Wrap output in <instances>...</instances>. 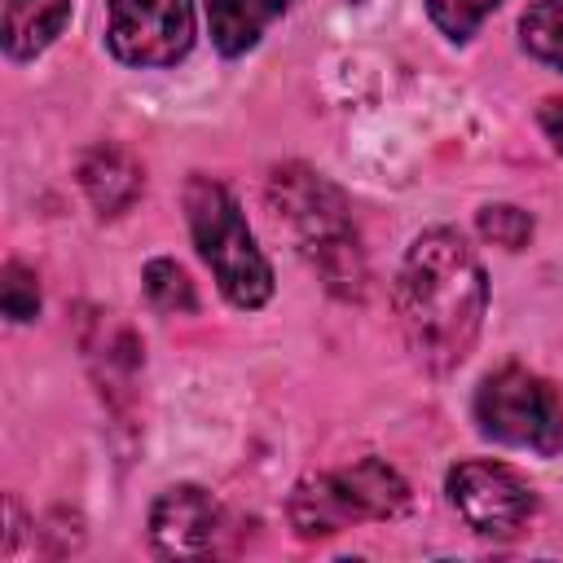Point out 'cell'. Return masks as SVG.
Returning a JSON list of instances; mask_svg holds the SVG:
<instances>
[{
    "label": "cell",
    "mask_w": 563,
    "mask_h": 563,
    "mask_svg": "<svg viewBox=\"0 0 563 563\" xmlns=\"http://www.w3.org/2000/svg\"><path fill=\"white\" fill-rule=\"evenodd\" d=\"M220 506L198 484H176L150 506V545L158 559H202L216 550Z\"/></svg>",
    "instance_id": "7"
},
{
    "label": "cell",
    "mask_w": 563,
    "mask_h": 563,
    "mask_svg": "<svg viewBox=\"0 0 563 563\" xmlns=\"http://www.w3.org/2000/svg\"><path fill=\"white\" fill-rule=\"evenodd\" d=\"M141 163L123 150V145H92L84 158H79V185L88 194V202L101 211V216H119L136 202L141 194Z\"/></svg>",
    "instance_id": "8"
},
{
    "label": "cell",
    "mask_w": 563,
    "mask_h": 563,
    "mask_svg": "<svg viewBox=\"0 0 563 563\" xmlns=\"http://www.w3.org/2000/svg\"><path fill=\"white\" fill-rule=\"evenodd\" d=\"M290 0H207V26L211 44L224 57H242L246 48L260 44L264 26L286 13Z\"/></svg>",
    "instance_id": "12"
},
{
    "label": "cell",
    "mask_w": 563,
    "mask_h": 563,
    "mask_svg": "<svg viewBox=\"0 0 563 563\" xmlns=\"http://www.w3.org/2000/svg\"><path fill=\"white\" fill-rule=\"evenodd\" d=\"M479 233L493 242V246H506V251H523L528 238H532V216L510 207V202H493L479 211Z\"/></svg>",
    "instance_id": "16"
},
{
    "label": "cell",
    "mask_w": 563,
    "mask_h": 563,
    "mask_svg": "<svg viewBox=\"0 0 563 563\" xmlns=\"http://www.w3.org/2000/svg\"><path fill=\"white\" fill-rule=\"evenodd\" d=\"M519 40L528 57L550 70H563V0H532L519 18Z\"/></svg>",
    "instance_id": "13"
},
{
    "label": "cell",
    "mask_w": 563,
    "mask_h": 563,
    "mask_svg": "<svg viewBox=\"0 0 563 563\" xmlns=\"http://www.w3.org/2000/svg\"><path fill=\"white\" fill-rule=\"evenodd\" d=\"M488 308V277L479 255L453 229H427L400 260L396 312L413 356L431 374H449L475 347Z\"/></svg>",
    "instance_id": "1"
},
{
    "label": "cell",
    "mask_w": 563,
    "mask_h": 563,
    "mask_svg": "<svg viewBox=\"0 0 563 563\" xmlns=\"http://www.w3.org/2000/svg\"><path fill=\"white\" fill-rule=\"evenodd\" d=\"M334 475H339L356 519H396L409 510V484L378 457H361Z\"/></svg>",
    "instance_id": "10"
},
{
    "label": "cell",
    "mask_w": 563,
    "mask_h": 563,
    "mask_svg": "<svg viewBox=\"0 0 563 563\" xmlns=\"http://www.w3.org/2000/svg\"><path fill=\"white\" fill-rule=\"evenodd\" d=\"M541 132L554 141V150H563V101H545L541 106Z\"/></svg>",
    "instance_id": "18"
},
{
    "label": "cell",
    "mask_w": 563,
    "mask_h": 563,
    "mask_svg": "<svg viewBox=\"0 0 563 563\" xmlns=\"http://www.w3.org/2000/svg\"><path fill=\"white\" fill-rule=\"evenodd\" d=\"M268 202L277 220L290 224V233L299 238V251L317 264L325 286L339 295H361L365 268H361V251H356L343 194L308 167H282L268 180Z\"/></svg>",
    "instance_id": "2"
},
{
    "label": "cell",
    "mask_w": 563,
    "mask_h": 563,
    "mask_svg": "<svg viewBox=\"0 0 563 563\" xmlns=\"http://www.w3.org/2000/svg\"><path fill=\"white\" fill-rule=\"evenodd\" d=\"M501 0H427V13H431V22L453 40V44H462V40H471L475 31H479V22L497 9Z\"/></svg>",
    "instance_id": "15"
},
{
    "label": "cell",
    "mask_w": 563,
    "mask_h": 563,
    "mask_svg": "<svg viewBox=\"0 0 563 563\" xmlns=\"http://www.w3.org/2000/svg\"><path fill=\"white\" fill-rule=\"evenodd\" d=\"M185 216H189L194 246L216 273L224 299L246 312L264 308L273 299V264L255 246L233 194L211 176H194L185 185Z\"/></svg>",
    "instance_id": "3"
},
{
    "label": "cell",
    "mask_w": 563,
    "mask_h": 563,
    "mask_svg": "<svg viewBox=\"0 0 563 563\" xmlns=\"http://www.w3.org/2000/svg\"><path fill=\"white\" fill-rule=\"evenodd\" d=\"M475 422L488 440L510 444V449H528L541 457H554L563 449V400L559 391L519 369L506 365L497 374H488L475 391Z\"/></svg>",
    "instance_id": "4"
},
{
    "label": "cell",
    "mask_w": 563,
    "mask_h": 563,
    "mask_svg": "<svg viewBox=\"0 0 563 563\" xmlns=\"http://www.w3.org/2000/svg\"><path fill=\"white\" fill-rule=\"evenodd\" d=\"M0 303H4V317H9V321H31V317H40V286H35V273H26L22 264H4Z\"/></svg>",
    "instance_id": "17"
},
{
    "label": "cell",
    "mask_w": 563,
    "mask_h": 563,
    "mask_svg": "<svg viewBox=\"0 0 563 563\" xmlns=\"http://www.w3.org/2000/svg\"><path fill=\"white\" fill-rule=\"evenodd\" d=\"M352 4H356V0H352Z\"/></svg>",
    "instance_id": "19"
},
{
    "label": "cell",
    "mask_w": 563,
    "mask_h": 563,
    "mask_svg": "<svg viewBox=\"0 0 563 563\" xmlns=\"http://www.w3.org/2000/svg\"><path fill=\"white\" fill-rule=\"evenodd\" d=\"M286 510H290V523H295L299 537H334V532L361 523L334 471L299 479L295 493H290V506H286Z\"/></svg>",
    "instance_id": "9"
},
{
    "label": "cell",
    "mask_w": 563,
    "mask_h": 563,
    "mask_svg": "<svg viewBox=\"0 0 563 563\" xmlns=\"http://www.w3.org/2000/svg\"><path fill=\"white\" fill-rule=\"evenodd\" d=\"M106 44L123 66H176L194 44V0H106Z\"/></svg>",
    "instance_id": "6"
},
{
    "label": "cell",
    "mask_w": 563,
    "mask_h": 563,
    "mask_svg": "<svg viewBox=\"0 0 563 563\" xmlns=\"http://www.w3.org/2000/svg\"><path fill=\"white\" fill-rule=\"evenodd\" d=\"M141 282H145V295H150V303L158 312H194L198 308L194 282L176 260H150Z\"/></svg>",
    "instance_id": "14"
},
{
    "label": "cell",
    "mask_w": 563,
    "mask_h": 563,
    "mask_svg": "<svg viewBox=\"0 0 563 563\" xmlns=\"http://www.w3.org/2000/svg\"><path fill=\"white\" fill-rule=\"evenodd\" d=\"M453 510L466 519L471 532L493 537V541H510L528 528V519L537 515V493L532 484L510 471L506 462H457L444 479Z\"/></svg>",
    "instance_id": "5"
},
{
    "label": "cell",
    "mask_w": 563,
    "mask_h": 563,
    "mask_svg": "<svg viewBox=\"0 0 563 563\" xmlns=\"http://www.w3.org/2000/svg\"><path fill=\"white\" fill-rule=\"evenodd\" d=\"M70 22V0H4V53L26 62L44 53Z\"/></svg>",
    "instance_id": "11"
}]
</instances>
